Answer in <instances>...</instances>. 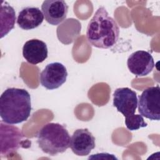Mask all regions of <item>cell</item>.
I'll list each match as a JSON object with an SVG mask.
<instances>
[{"mask_svg":"<svg viewBox=\"0 0 160 160\" xmlns=\"http://www.w3.org/2000/svg\"><path fill=\"white\" fill-rule=\"evenodd\" d=\"M119 28L116 21L111 16L105 8L100 7L88 23L86 38L93 46L108 49L118 42Z\"/></svg>","mask_w":160,"mask_h":160,"instance_id":"obj_1","label":"cell"},{"mask_svg":"<svg viewBox=\"0 0 160 160\" xmlns=\"http://www.w3.org/2000/svg\"><path fill=\"white\" fill-rule=\"evenodd\" d=\"M31 111L29 93L24 89H6L0 97V116L5 123L16 124L26 121Z\"/></svg>","mask_w":160,"mask_h":160,"instance_id":"obj_2","label":"cell"},{"mask_svg":"<svg viewBox=\"0 0 160 160\" xmlns=\"http://www.w3.org/2000/svg\"><path fill=\"white\" fill-rule=\"evenodd\" d=\"M37 138L39 147L50 156L62 153L70 146L69 132L64 126L59 123L45 124L39 131Z\"/></svg>","mask_w":160,"mask_h":160,"instance_id":"obj_3","label":"cell"},{"mask_svg":"<svg viewBox=\"0 0 160 160\" xmlns=\"http://www.w3.org/2000/svg\"><path fill=\"white\" fill-rule=\"evenodd\" d=\"M139 112L152 121L160 119V88L152 86L144 89L139 97Z\"/></svg>","mask_w":160,"mask_h":160,"instance_id":"obj_4","label":"cell"},{"mask_svg":"<svg viewBox=\"0 0 160 160\" xmlns=\"http://www.w3.org/2000/svg\"><path fill=\"white\" fill-rule=\"evenodd\" d=\"M24 139V136L19 128L11 125L4 124L2 122H1V156L11 154L20 147L27 148L24 144L31 141Z\"/></svg>","mask_w":160,"mask_h":160,"instance_id":"obj_5","label":"cell"},{"mask_svg":"<svg viewBox=\"0 0 160 160\" xmlns=\"http://www.w3.org/2000/svg\"><path fill=\"white\" fill-rule=\"evenodd\" d=\"M68 72L66 67L58 62L48 64L39 76L41 84L49 90L59 88L66 81Z\"/></svg>","mask_w":160,"mask_h":160,"instance_id":"obj_6","label":"cell"},{"mask_svg":"<svg viewBox=\"0 0 160 160\" xmlns=\"http://www.w3.org/2000/svg\"><path fill=\"white\" fill-rule=\"evenodd\" d=\"M113 106L124 117L134 114L138 106L136 93L129 88L116 89L113 94Z\"/></svg>","mask_w":160,"mask_h":160,"instance_id":"obj_7","label":"cell"},{"mask_svg":"<svg viewBox=\"0 0 160 160\" xmlns=\"http://www.w3.org/2000/svg\"><path fill=\"white\" fill-rule=\"evenodd\" d=\"M127 65L129 71L136 76L148 75L154 67V59L148 51H137L128 58Z\"/></svg>","mask_w":160,"mask_h":160,"instance_id":"obj_8","label":"cell"},{"mask_svg":"<svg viewBox=\"0 0 160 160\" xmlns=\"http://www.w3.org/2000/svg\"><path fill=\"white\" fill-rule=\"evenodd\" d=\"M95 146V138L88 129H76L71 138L69 147L78 156L89 155Z\"/></svg>","mask_w":160,"mask_h":160,"instance_id":"obj_9","label":"cell"},{"mask_svg":"<svg viewBox=\"0 0 160 160\" xmlns=\"http://www.w3.org/2000/svg\"><path fill=\"white\" fill-rule=\"evenodd\" d=\"M41 10L46 21L56 26L61 23L68 12V6L62 0H46L41 5Z\"/></svg>","mask_w":160,"mask_h":160,"instance_id":"obj_10","label":"cell"},{"mask_svg":"<svg viewBox=\"0 0 160 160\" xmlns=\"http://www.w3.org/2000/svg\"><path fill=\"white\" fill-rule=\"evenodd\" d=\"M46 44L38 39H30L25 42L22 48V55L30 64H37L43 62L48 58Z\"/></svg>","mask_w":160,"mask_h":160,"instance_id":"obj_11","label":"cell"},{"mask_svg":"<svg viewBox=\"0 0 160 160\" xmlns=\"http://www.w3.org/2000/svg\"><path fill=\"white\" fill-rule=\"evenodd\" d=\"M43 20V13L38 8L29 6L19 12L17 24L22 29L30 30L41 25Z\"/></svg>","mask_w":160,"mask_h":160,"instance_id":"obj_12","label":"cell"},{"mask_svg":"<svg viewBox=\"0 0 160 160\" xmlns=\"http://www.w3.org/2000/svg\"><path fill=\"white\" fill-rule=\"evenodd\" d=\"M16 13L14 8L7 2L1 4V38L7 35L14 27Z\"/></svg>","mask_w":160,"mask_h":160,"instance_id":"obj_13","label":"cell"},{"mask_svg":"<svg viewBox=\"0 0 160 160\" xmlns=\"http://www.w3.org/2000/svg\"><path fill=\"white\" fill-rule=\"evenodd\" d=\"M125 118L126 126L130 131L138 130L148 126V124L144 121V118L141 115L133 114Z\"/></svg>","mask_w":160,"mask_h":160,"instance_id":"obj_14","label":"cell"}]
</instances>
